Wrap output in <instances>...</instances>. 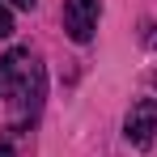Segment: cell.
<instances>
[{
    "mask_svg": "<svg viewBox=\"0 0 157 157\" xmlns=\"http://www.w3.org/2000/svg\"><path fill=\"white\" fill-rule=\"evenodd\" d=\"M98 13H102V0H64V30L72 43H89L94 30H98Z\"/></svg>",
    "mask_w": 157,
    "mask_h": 157,
    "instance_id": "6da1fadb",
    "label": "cell"
},
{
    "mask_svg": "<svg viewBox=\"0 0 157 157\" xmlns=\"http://www.w3.org/2000/svg\"><path fill=\"white\" fill-rule=\"evenodd\" d=\"M153 132H157V102L153 98L132 102L128 119H123V136H128L136 149H149V144H153Z\"/></svg>",
    "mask_w": 157,
    "mask_h": 157,
    "instance_id": "7a4b0ae2",
    "label": "cell"
},
{
    "mask_svg": "<svg viewBox=\"0 0 157 157\" xmlns=\"http://www.w3.org/2000/svg\"><path fill=\"white\" fill-rule=\"evenodd\" d=\"M30 51L26 47H13L9 55H0V98H13L17 94V85L26 81V72H30Z\"/></svg>",
    "mask_w": 157,
    "mask_h": 157,
    "instance_id": "3957f363",
    "label": "cell"
},
{
    "mask_svg": "<svg viewBox=\"0 0 157 157\" xmlns=\"http://www.w3.org/2000/svg\"><path fill=\"white\" fill-rule=\"evenodd\" d=\"M43 89H47V77H43V64L34 59V64H30V72H26V81L17 85L21 119H34V115H38V106H43Z\"/></svg>",
    "mask_w": 157,
    "mask_h": 157,
    "instance_id": "277c9868",
    "label": "cell"
},
{
    "mask_svg": "<svg viewBox=\"0 0 157 157\" xmlns=\"http://www.w3.org/2000/svg\"><path fill=\"white\" fill-rule=\"evenodd\" d=\"M13 34V13H9V4H0V38H9Z\"/></svg>",
    "mask_w": 157,
    "mask_h": 157,
    "instance_id": "5b68a950",
    "label": "cell"
},
{
    "mask_svg": "<svg viewBox=\"0 0 157 157\" xmlns=\"http://www.w3.org/2000/svg\"><path fill=\"white\" fill-rule=\"evenodd\" d=\"M9 4H13V9H34L38 0H9Z\"/></svg>",
    "mask_w": 157,
    "mask_h": 157,
    "instance_id": "8992f818",
    "label": "cell"
},
{
    "mask_svg": "<svg viewBox=\"0 0 157 157\" xmlns=\"http://www.w3.org/2000/svg\"><path fill=\"white\" fill-rule=\"evenodd\" d=\"M0 157H13V144H9L4 136H0Z\"/></svg>",
    "mask_w": 157,
    "mask_h": 157,
    "instance_id": "52a82bcc",
    "label": "cell"
}]
</instances>
